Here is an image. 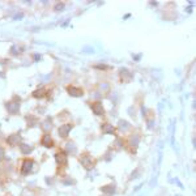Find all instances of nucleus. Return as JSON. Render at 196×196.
<instances>
[{
	"label": "nucleus",
	"mask_w": 196,
	"mask_h": 196,
	"mask_svg": "<svg viewBox=\"0 0 196 196\" xmlns=\"http://www.w3.org/2000/svg\"><path fill=\"white\" fill-rule=\"evenodd\" d=\"M42 144H43L46 148H51V146H54V140L51 139L50 135H45V136L42 137Z\"/></svg>",
	"instance_id": "obj_3"
},
{
	"label": "nucleus",
	"mask_w": 196,
	"mask_h": 196,
	"mask_svg": "<svg viewBox=\"0 0 196 196\" xmlns=\"http://www.w3.org/2000/svg\"><path fill=\"white\" fill-rule=\"evenodd\" d=\"M55 160H56V162L59 163V165H63V163H65V161H67V156H65L64 152H59V153H56V156H55Z\"/></svg>",
	"instance_id": "obj_5"
},
{
	"label": "nucleus",
	"mask_w": 196,
	"mask_h": 196,
	"mask_svg": "<svg viewBox=\"0 0 196 196\" xmlns=\"http://www.w3.org/2000/svg\"><path fill=\"white\" fill-rule=\"evenodd\" d=\"M92 109L97 115H101L103 114V107H102V103L101 102H94V105H92Z\"/></svg>",
	"instance_id": "obj_4"
},
{
	"label": "nucleus",
	"mask_w": 196,
	"mask_h": 196,
	"mask_svg": "<svg viewBox=\"0 0 196 196\" xmlns=\"http://www.w3.org/2000/svg\"><path fill=\"white\" fill-rule=\"evenodd\" d=\"M67 90H68V93L71 95H73V97H81V95L84 94L83 89H80V88H73V86H68L67 88Z\"/></svg>",
	"instance_id": "obj_2"
},
{
	"label": "nucleus",
	"mask_w": 196,
	"mask_h": 196,
	"mask_svg": "<svg viewBox=\"0 0 196 196\" xmlns=\"http://www.w3.org/2000/svg\"><path fill=\"white\" fill-rule=\"evenodd\" d=\"M72 128V126L71 124H67V126H63V127H60V130H59V134H60V136H67L68 135V132H69V130Z\"/></svg>",
	"instance_id": "obj_6"
},
{
	"label": "nucleus",
	"mask_w": 196,
	"mask_h": 196,
	"mask_svg": "<svg viewBox=\"0 0 196 196\" xmlns=\"http://www.w3.org/2000/svg\"><path fill=\"white\" fill-rule=\"evenodd\" d=\"M33 167V161L29 160V158H26V160L22 161V166H21V173L22 174H28V173L32 170Z\"/></svg>",
	"instance_id": "obj_1"
}]
</instances>
